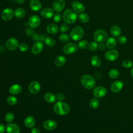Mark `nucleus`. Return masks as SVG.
Returning a JSON list of instances; mask_svg holds the SVG:
<instances>
[{
    "mask_svg": "<svg viewBox=\"0 0 133 133\" xmlns=\"http://www.w3.org/2000/svg\"><path fill=\"white\" fill-rule=\"evenodd\" d=\"M55 112L59 115H65L70 111V107L66 103L62 101L56 102L54 106Z\"/></svg>",
    "mask_w": 133,
    "mask_h": 133,
    "instance_id": "1",
    "label": "nucleus"
},
{
    "mask_svg": "<svg viewBox=\"0 0 133 133\" xmlns=\"http://www.w3.org/2000/svg\"><path fill=\"white\" fill-rule=\"evenodd\" d=\"M81 82L83 87L87 89H92L96 85V81L95 78L88 74L83 75L81 77Z\"/></svg>",
    "mask_w": 133,
    "mask_h": 133,
    "instance_id": "2",
    "label": "nucleus"
},
{
    "mask_svg": "<svg viewBox=\"0 0 133 133\" xmlns=\"http://www.w3.org/2000/svg\"><path fill=\"white\" fill-rule=\"evenodd\" d=\"M77 18V15L75 11L72 9H66L63 14V20L68 24L74 23Z\"/></svg>",
    "mask_w": 133,
    "mask_h": 133,
    "instance_id": "3",
    "label": "nucleus"
},
{
    "mask_svg": "<svg viewBox=\"0 0 133 133\" xmlns=\"http://www.w3.org/2000/svg\"><path fill=\"white\" fill-rule=\"evenodd\" d=\"M84 33V31L82 27L75 26L72 29L70 32V37L74 41H79L83 37Z\"/></svg>",
    "mask_w": 133,
    "mask_h": 133,
    "instance_id": "4",
    "label": "nucleus"
},
{
    "mask_svg": "<svg viewBox=\"0 0 133 133\" xmlns=\"http://www.w3.org/2000/svg\"><path fill=\"white\" fill-rule=\"evenodd\" d=\"M93 37L97 43H102L107 39L108 34L104 30L98 29L94 33Z\"/></svg>",
    "mask_w": 133,
    "mask_h": 133,
    "instance_id": "5",
    "label": "nucleus"
},
{
    "mask_svg": "<svg viewBox=\"0 0 133 133\" xmlns=\"http://www.w3.org/2000/svg\"><path fill=\"white\" fill-rule=\"evenodd\" d=\"M92 94L96 98H102L107 95V90L103 86H97L93 89Z\"/></svg>",
    "mask_w": 133,
    "mask_h": 133,
    "instance_id": "6",
    "label": "nucleus"
},
{
    "mask_svg": "<svg viewBox=\"0 0 133 133\" xmlns=\"http://www.w3.org/2000/svg\"><path fill=\"white\" fill-rule=\"evenodd\" d=\"M118 57V52L115 49H110L107 51L105 54V58L109 61H114Z\"/></svg>",
    "mask_w": 133,
    "mask_h": 133,
    "instance_id": "7",
    "label": "nucleus"
},
{
    "mask_svg": "<svg viewBox=\"0 0 133 133\" xmlns=\"http://www.w3.org/2000/svg\"><path fill=\"white\" fill-rule=\"evenodd\" d=\"M77 50L76 45L73 43L70 42L65 44L63 48V51L66 54H71L75 52Z\"/></svg>",
    "mask_w": 133,
    "mask_h": 133,
    "instance_id": "8",
    "label": "nucleus"
},
{
    "mask_svg": "<svg viewBox=\"0 0 133 133\" xmlns=\"http://www.w3.org/2000/svg\"><path fill=\"white\" fill-rule=\"evenodd\" d=\"M14 15V12L13 10L9 8H5L2 11L1 17H2V18L4 21H8L12 18Z\"/></svg>",
    "mask_w": 133,
    "mask_h": 133,
    "instance_id": "9",
    "label": "nucleus"
},
{
    "mask_svg": "<svg viewBox=\"0 0 133 133\" xmlns=\"http://www.w3.org/2000/svg\"><path fill=\"white\" fill-rule=\"evenodd\" d=\"M6 46L8 50H14L19 46L18 41L15 38H10L6 42Z\"/></svg>",
    "mask_w": 133,
    "mask_h": 133,
    "instance_id": "10",
    "label": "nucleus"
},
{
    "mask_svg": "<svg viewBox=\"0 0 133 133\" xmlns=\"http://www.w3.org/2000/svg\"><path fill=\"white\" fill-rule=\"evenodd\" d=\"M65 6L64 0H55L52 4L54 10L57 12H60L63 10Z\"/></svg>",
    "mask_w": 133,
    "mask_h": 133,
    "instance_id": "11",
    "label": "nucleus"
},
{
    "mask_svg": "<svg viewBox=\"0 0 133 133\" xmlns=\"http://www.w3.org/2000/svg\"><path fill=\"white\" fill-rule=\"evenodd\" d=\"M41 23V19L37 15H33L29 19L28 24L30 27L35 28L39 26Z\"/></svg>",
    "mask_w": 133,
    "mask_h": 133,
    "instance_id": "12",
    "label": "nucleus"
},
{
    "mask_svg": "<svg viewBox=\"0 0 133 133\" xmlns=\"http://www.w3.org/2000/svg\"><path fill=\"white\" fill-rule=\"evenodd\" d=\"M123 86L124 84L123 82L121 81L118 80L113 82L111 84L110 89L113 92H118L122 89Z\"/></svg>",
    "mask_w": 133,
    "mask_h": 133,
    "instance_id": "13",
    "label": "nucleus"
},
{
    "mask_svg": "<svg viewBox=\"0 0 133 133\" xmlns=\"http://www.w3.org/2000/svg\"><path fill=\"white\" fill-rule=\"evenodd\" d=\"M71 6L73 10L77 13L83 12L85 9V6L82 3L78 1L73 2L72 3Z\"/></svg>",
    "mask_w": 133,
    "mask_h": 133,
    "instance_id": "14",
    "label": "nucleus"
},
{
    "mask_svg": "<svg viewBox=\"0 0 133 133\" xmlns=\"http://www.w3.org/2000/svg\"><path fill=\"white\" fill-rule=\"evenodd\" d=\"M40 84L37 81H33L31 82L29 86V90L31 94H37L40 90Z\"/></svg>",
    "mask_w": 133,
    "mask_h": 133,
    "instance_id": "15",
    "label": "nucleus"
},
{
    "mask_svg": "<svg viewBox=\"0 0 133 133\" xmlns=\"http://www.w3.org/2000/svg\"><path fill=\"white\" fill-rule=\"evenodd\" d=\"M6 131L7 133H20V129L17 124L10 123L6 126Z\"/></svg>",
    "mask_w": 133,
    "mask_h": 133,
    "instance_id": "16",
    "label": "nucleus"
},
{
    "mask_svg": "<svg viewBox=\"0 0 133 133\" xmlns=\"http://www.w3.org/2000/svg\"><path fill=\"white\" fill-rule=\"evenodd\" d=\"M44 46L41 42H36L34 43L32 48V52L34 55H37L39 54L43 49Z\"/></svg>",
    "mask_w": 133,
    "mask_h": 133,
    "instance_id": "17",
    "label": "nucleus"
},
{
    "mask_svg": "<svg viewBox=\"0 0 133 133\" xmlns=\"http://www.w3.org/2000/svg\"><path fill=\"white\" fill-rule=\"evenodd\" d=\"M57 124L54 120L49 119L45 121L43 123V127L47 130H53L57 127Z\"/></svg>",
    "mask_w": 133,
    "mask_h": 133,
    "instance_id": "18",
    "label": "nucleus"
},
{
    "mask_svg": "<svg viewBox=\"0 0 133 133\" xmlns=\"http://www.w3.org/2000/svg\"><path fill=\"white\" fill-rule=\"evenodd\" d=\"M54 15V10L50 8H45L41 11V15L45 18H50Z\"/></svg>",
    "mask_w": 133,
    "mask_h": 133,
    "instance_id": "19",
    "label": "nucleus"
},
{
    "mask_svg": "<svg viewBox=\"0 0 133 133\" xmlns=\"http://www.w3.org/2000/svg\"><path fill=\"white\" fill-rule=\"evenodd\" d=\"M21 90L22 88L21 86L17 84L11 85L9 88V92L13 95L19 94L21 92Z\"/></svg>",
    "mask_w": 133,
    "mask_h": 133,
    "instance_id": "20",
    "label": "nucleus"
},
{
    "mask_svg": "<svg viewBox=\"0 0 133 133\" xmlns=\"http://www.w3.org/2000/svg\"><path fill=\"white\" fill-rule=\"evenodd\" d=\"M30 8L34 11H38L42 8L41 2L37 0H32L29 4Z\"/></svg>",
    "mask_w": 133,
    "mask_h": 133,
    "instance_id": "21",
    "label": "nucleus"
},
{
    "mask_svg": "<svg viewBox=\"0 0 133 133\" xmlns=\"http://www.w3.org/2000/svg\"><path fill=\"white\" fill-rule=\"evenodd\" d=\"M24 124L26 127L33 128L35 124V119L32 116H28L24 119Z\"/></svg>",
    "mask_w": 133,
    "mask_h": 133,
    "instance_id": "22",
    "label": "nucleus"
},
{
    "mask_svg": "<svg viewBox=\"0 0 133 133\" xmlns=\"http://www.w3.org/2000/svg\"><path fill=\"white\" fill-rule=\"evenodd\" d=\"M90 62L94 67L98 68L101 65V60L98 56L94 55L91 58Z\"/></svg>",
    "mask_w": 133,
    "mask_h": 133,
    "instance_id": "23",
    "label": "nucleus"
},
{
    "mask_svg": "<svg viewBox=\"0 0 133 133\" xmlns=\"http://www.w3.org/2000/svg\"><path fill=\"white\" fill-rule=\"evenodd\" d=\"M46 31L50 34H56L59 31V28L58 26L54 23H50L48 24L46 27Z\"/></svg>",
    "mask_w": 133,
    "mask_h": 133,
    "instance_id": "24",
    "label": "nucleus"
},
{
    "mask_svg": "<svg viewBox=\"0 0 133 133\" xmlns=\"http://www.w3.org/2000/svg\"><path fill=\"white\" fill-rule=\"evenodd\" d=\"M66 62V58L62 55L58 56L56 58L54 63L56 66H61L64 64Z\"/></svg>",
    "mask_w": 133,
    "mask_h": 133,
    "instance_id": "25",
    "label": "nucleus"
},
{
    "mask_svg": "<svg viewBox=\"0 0 133 133\" xmlns=\"http://www.w3.org/2000/svg\"><path fill=\"white\" fill-rule=\"evenodd\" d=\"M117 42L115 38L110 37L106 40V43H105V46H107V48L109 49H113L115 47L116 45Z\"/></svg>",
    "mask_w": 133,
    "mask_h": 133,
    "instance_id": "26",
    "label": "nucleus"
},
{
    "mask_svg": "<svg viewBox=\"0 0 133 133\" xmlns=\"http://www.w3.org/2000/svg\"><path fill=\"white\" fill-rule=\"evenodd\" d=\"M110 32L113 36L118 37L121 35V30L118 26L116 25H114L111 28Z\"/></svg>",
    "mask_w": 133,
    "mask_h": 133,
    "instance_id": "27",
    "label": "nucleus"
},
{
    "mask_svg": "<svg viewBox=\"0 0 133 133\" xmlns=\"http://www.w3.org/2000/svg\"><path fill=\"white\" fill-rule=\"evenodd\" d=\"M44 99L47 102L52 103L56 101L57 98L51 92H47L44 95Z\"/></svg>",
    "mask_w": 133,
    "mask_h": 133,
    "instance_id": "28",
    "label": "nucleus"
},
{
    "mask_svg": "<svg viewBox=\"0 0 133 133\" xmlns=\"http://www.w3.org/2000/svg\"><path fill=\"white\" fill-rule=\"evenodd\" d=\"M25 15V11L24 9L22 8H17L14 11L15 16L18 19H21L23 18Z\"/></svg>",
    "mask_w": 133,
    "mask_h": 133,
    "instance_id": "29",
    "label": "nucleus"
},
{
    "mask_svg": "<svg viewBox=\"0 0 133 133\" xmlns=\"http://www.w3.org/2000/svg\"><path fill=\"white\" fill-rule=\"evenodd\" d=\"M89 105L90 108H91L93 109H96L98 108L99 106V100L96 98H92L90 100L89 102Z\"/></svg>",
    "mask_w": 133,
    "mask_h": 133,
    "instance_id": "30",
    "label": "nucleus"
},
{
    "mask_svg": "<svg viewBox=\"0 0 133 133\" xmlns=\"http://www.w3.org/2000/svg\"><path fill=\"white\" fill-rule=\"evenodd\" d=\"M79 20L83 23L88 22L89 20V16L85 13H81L78 16Z\"/></svg>",
    "mask_w": 133,
    "mask_h": 133,
    "instance_id": "31",
    "label": "nucleus"
},
{
    "mask_svg": "<svg viewBox=\"0 0 133 133\" xmlns=\"http://www.w3.org/2000/svg\"><path fill=\"white\" fill-rule=\"evenodd\" d=\"M109 76L111 78L115 79L118 77L119 75V72L117 70L115 69H112L109 72Z\"/></svg>",
    "mask_w": 133,
    "mask_h": 133,
    "instance_id": "32",
    "label": "nucleus"
},
{
    "mask_svg": "<svg viewBox=\"0 0 133 133\" xmlns=\"http://www.w3.org/2000/svg\"><path fill=\"white\" fill-rule=\"evenodd\" d=\"M44 42L46 45L49 47L53 46L55 44V39L51 37H47L44 39Z\"/></svg>",
    "mask_w": 133,
    "mask_h": 133,
    "instance_id": "33",
    "label": "nucleus"
},
{
    "mask_svg": "<svg viewBox=\"0 0 133 133\" xmlns=\"http://www.w3.org/2000/svg\"><path fill=\"white\" fill-rule=\"evenodd\" d=\"M7 102L8 104L10 105H15L17 102V98L14 96H9L7 98Z\"/></svg>",
    "mask_w": 133,
    "mask_h": 133,
    "instance_id": "34",
    "label": "nucleus"
},
{
    "mask_svg": "<svg viewBox=\"0 0 133 133\" xmlns=\"http://www.w3.org/2000/svg\"><path fill=\"white\" fill-rule=\"evenodd\" d=\"M89 43L86 40H82L78 43V47L81 49H84L88 47Z\"/></svg>",
    "mask_w": 133,
    "mask_h": 133,
    "instance_id": "35",
    "label": "nucleus"
},
{
    "mask_svg": "<svg viewBox=\"0 0 133 133\" xmlns=\"http://www.w3.org/2000/svg\"><path fill=\"white\" fill-rule=\"evenodd\" d=\"M122 65L126 69L131 68L132 67L133 63L132 62L128 59H125L122 62Z\"/></svg>",
    "mask_w": 133,
    "mask_h": 133,
    "instance_id": "36",
    "label": "nucleus"
},
{
    "mask_svg": "<svg viewBox=\"0 0 133 133\" xmlns=\"http://www.w3.org/2000/svg\"><path fill=\"white\" fill-rule=\"evenodd\" d=\"M14 119V115L11 112H8L5 116V121L8 123H11Z\"/></svg>",
    "mask_w": 133,
    "mask_h": 133,
    "instance_id": "37",
    "label": "nucleus"
},
{
    "mask_svg": "<svg viewBox=\"0 0 133 133\" xmlns=\"http://www.w3.org/2000/svg\"><path fill=\"white\" fill-rule=\"evenodd\" d=\"M98 48V45L96 42H91L88 45V48L90 51H95Z\"/></svg>",
    "mask_w": 133,
    "mask_h": 133,
    "instance_id": "38",
    "label": "nucleus"
},
{
    "mask_svg": "<svg viewBox=\"0 0 133 133\" xmlns=\"http://www.w3.org/2000/svg\"><path fill=\"white\" fill-rule=\"evenodd\" d=\"M59 40L62 43H65L69 40V36L66 34H61L59 37Z\"/></svg>",
    "mask_w": 133,
    "mask_h": 133,
    "instance_id": "39",
    "label": "nucleus"
},
{
    "mask_svg": "<svg viewBox=\"0 0 133 133\" xmlns=\"http://www.w3.org/2000/svg\"><path fill=\"white\" fill-rule=\"evenodd\" d=\"M28 48H29L28 45L26 43H22L19 45V49H20V51L22 52L26 51L28 50Z\"/></svg>",
    "mask_w": 133,
    "mask_h": 133,
    "instance_id": "40",
    "label": "nucleus"
},
{
    "mask_svg": "<svg viewBox=\"0 0 133 133\" xmlns=\"http://www.w3.org/2000/svg\"><path fill=\"white\" fill-rule=\"evenodd\" d=\"M118 42L121 44H125L127 42V38L124 35H121L119 36L118 37Z\"/></svg>",
    "mask_w": 133,
    "mask_h": 133,
    "instance_id": "41",
    "label": "nucleus"
},
{
    "mask_svg": "<svg viewBox=\"0 0 133 133\" xmlns=\"http://www.w3.org/2000/svg\"><path fill=\"white\" fill-rule=\"evenodd\" d=\"M69 25L66 23H64V24H62L60 26V32H61L62 33L63 32H65L69 30Z\"/></svg>",
    "mask_w": 133,
    "mask_h": 133,
    "instance_id": "42",
    "label": "nucleus"
},
{
    "mask_svg": "<svg viewBox=\"0 0 133 133\" xmlns=\"http://www.w3.org/2000/svg\"><path fill=\"white\" fill-rule=\"evenodd\" d=\"M61 20V16L59 14H56L53 17V20L55 22H59Z\"/></svg>",
    "mask_w": 133,
    "mask_h": 133,
    "instance_id": "43",
    "label": "nucleus"
},
{
    "mask_svg": "<svg viewBox=\"0 0 133 133\" xmlns=\"http://www.w3.org/2000/svg\"><path fill=\"white\" fill-rule=\"evenodd\" d=\"M26 33L28 36H32L34 33V30L33 29V28H28L26 30Z\"/></svg>",
    "mask_w": 133,
    "mask_h": 133,
    "instance_id": "44",
    "label": "nucleus"
},
{
    "mask_svg": "<svg viewBox=\"0 0 133 133\" xmlns=\"http://www.w3.org/2000/svg\"><path fill=\"white\" fill-rule=\"evenodd\" d=\"M56 98H57V99L59 101H61L64 99V95L63 93L60 92V93H59L57 94Z\"/></svg>",
    "mask_w": 133,
    "mask_h": 133,
    "instance_id": "45",
    "label": "nucleus"
},
{
    "mask_svg": "<svg viewBox=\"0 0 133 133\" xmlns=\"http://www.w3.org/2000/svg\"><path fill=\"white\" fill-rule=\"evenodd\" d=\"M32 38L35 42H38L40 40V36L37 34L34 33L32 35Z\"/></svg>",
    "mask_w": 133,
    "mask_h": 133,
    "instance_id": "46",
    "label": "nucleus"
},
{
    "mask_svg": "<svg viewBox=\"0 0 133 133\" xmlns=\"http://www.w3.org/2000/svg\"><path fill=\"white\" fill-rule=\"evenodd\" d=\"M98 48L100 50H104L105 49V45L104 43H100V44L98 45Z\"/></svg>",
    "mask_w": 133,
    "mask_h": 133,
    "instance_id": "47",
    "label": "nucleus"
},
{
    "mask_svg": "<svg viewBox=\"0 0 133 133\" xmlns=\"http://www.w3.org/2000/svg\"><path fill=\"white\" fill-rule=\"evenodd\" d=\"M5 129V126L2 124H0V133H4Z\"/></svg>",
    "mask_w": 133,
    "mask_h": 133,
    "instance_id": "48",
    "label": "nucleus"
},
{
    "mask_svg": "<svg viewBox=\"0 0 133 133\" xmlns=\"http://www.w3.org/2000/svg\"><path fill=\"white\" fill-rule=\"evenodd\" d=\"M31 133H40V131L37 128H32L31 130Z\"/></svg>",
    "mask_w": 133,
    "mask_h": 133,
    "instance_id": "49",
    "label": "nucleus"
},
{
    "mask_svg": "<svg viewBox=\"0 0 133 133\" xmlns=\"http://www.w3.org/2000/svg\"><path fill=\"white\" fill-rule=\"evenodd\" d=\"M24 0H17L16 2H17L18 4H20V5H21L24 3Z\"/></svg>",
    "mask_w": 133,
    "mask_h": 133,
    "instance_id": "50",
    "label": "nucleus"
},
{
    "mask_svg": "<svg viewBox=\"0 0 133 133\" xmlns=\"http://www.w3.org/2000/svg\"><path fill=\"white\" fill-rule=\"evenodd\" d=\"M130 72V75H131V77L133 78V67H132V68L131 69Z\"/></svg>",
    "mask_w": 133,
    "mask_h": 133,
    "instance_id": "51",
    "label": "nucleus"
},
{
    "mask_svg": "<svg viewBox=\"0 0 133 133\" xmlns=\"http://www.w3.org/2000/svg\"><path fill=\"white\" fill-rule=\"evenodd\" d=\"M13 1H17V0H13Z\"/></svg>",
    "mask_w": 133,
    "mask_h": 133,
    "instance_id": "52",
    "label": "nucleus"
}]
</instances>
